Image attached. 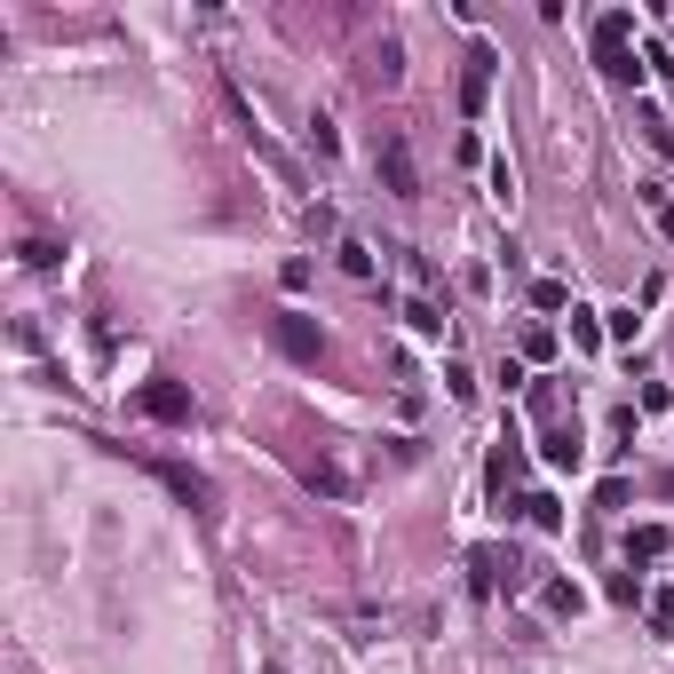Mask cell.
<instances>
[{
  "mask_svg": "<svg viewBox=\"0 0 674 674\" xmlns=\"http://www.w3.org/2000/svg\"><path fill=\"white\" fill-rule=\"evenodd\" d=\"M635 556H667V524H643L635 532Z\"/></svg>",
  "mask_w": 674,
  "mask_h": 674,
  "instance_id": "19",
  "label": "cell"
},
{
  "mask_svg": "<svg viewBox=\"0 0 674 674\" xmlns=\"http://www.w3.org/2000/svg\"><path fill=\"white\" fill-rule=\"evenodd\" d=\"M595 64L611 80H643V64H635V16L627 8H603L595 16Z\"/></svg>",
  "mask_w": 674,
  "mask_h": 674,
  "instance_id": "1",
  "label": "cell"
},
{
  "mask_svg": "<svg viewBox=\"0 0 674 674\" xmlns=\"http://www.w3.org/2000/svg\"><path fill=\"white\" fill-rule=\"evenodd\" d=\"M643 135H651V151H667V159H674V127L651 112V104H643Z\"/></svg>",
  "mask_w": 674,
  "mask_h": 674,
  "instance_id": "17",
  "label": "cell"
},
{
  "mask_svg": "<svg viewBox=\"0 0 674 674\" xmlns=\"http://www.w3.org/2000/svg\"><path fill=\"white\" fill-rule=\"evenodd\" d=\"M357 80H365V88H397V80H405V48H397V40H373Z\"/></svg>",
  "mask_w": 674,
  "mask_h": 674,
  "instance_id": "8",
  "label": "cell"
},
{
  "mask_svg": "<svg viewBox=\"0 0 674 674\" xmlns=\"http://www.w3.org/2000/svg\"><path fill=\"white\" fill-rule=\"evenodd\" d=\"M373 167H381L389 199H421V167H413V143H405V127H381V135H373Z\"/></svg>",
  "mask_w": 674,
  "mask_h": 674,
  "instance_id": "2",
  "label": "cell"
},
{
  "mask_svg": "<svg viewBox=\"0 0 674 674\" xmlns=\"http://www.w3.org/2000/svg\"><path fill=\"white\" fill-rule=\"evenodd\" d=\"M643 207H651V223H659V238L674 246V199L659 191V183H643Z\"/></svg>",
  "mask_w": 674,
  "mask_h": 674,
  "instance_id": "12",
  "label": "cell"
},
{
  "mask_svg": "<svg viewBox=\"0 0 674 674\" xmlns=\"http://www.w3.org/2000/svg\"><path fill=\"white\" fill-rule=\"evenodd\" d=\"M659 492H674V476H667V484H659Z\"/></svg>",
  "mask_w": 674,
  "mask_h": 674,
  "instance_id": "22",
  "label": "cell"
},
{
  "mask_svg": "<svg viewBox=\"0 0 674 674\" xmlns=\"http://www.w3.org/2000/svg\"><path fill=\"white\" fill-rule=\"evenodd\" d=\"M532 310H563V278H540V286H532Z\"/></svg>",
  "mask_w": 674,
  "mask_h": 674,
  "instance_id": "20",
  "label": "cell"
},
{
  "mask_svg": "<svg viewBox=\"0 0 674 674\" xmlns=\"http://www.w3.org/2000/svg\"><path fill=\"white\" fill-rule=\"evenodd\" d=\"M579 603H587V595H579L571 579H548V587H540V611H548V619H579Z\"/></svg>",
  "mask_w": 674,
  "mask_h": 674,
  "instance_id": "9",
  "label": "cell"
},
{
  "mask_svg": "<svg viewBox=\"0 0 674 674\" xmlns=\"http://www.w3.org/2000/svg\"><path fill=\"white\" fill-rule=\"evenodd\" d=\"M468 571H476V595H500V579L524 587V556H516V548H476Z\"/></svg>",
  "mask_w": 674,
  "mask_h": 674,
  "instance_id": "5",
  "label": "cell"
},
{
  "mask_svg": "<svg viewBox=\"0 0 674 674\" xmlns=\"http://www.w3.org/2000/svg\"><path fill=\"white\" fill-rule=\"evenodd\" d=\"M151 476H159L175 500H191V508H215V484H207L199 468H183V460H151Z\"/></svg>",
  "mask_w": 674,
  "mask_h": 674,
  "instance_id": "7",
  "label": "cell"
},
{
  "mask_svg": "<svg viewBox=\"0 0 674 674\" xmlns=\"http://www.w3.org/2000/svg\"><path fill=\"white\" fill-rule=\"evenodd\" d=\"M540 460H548V468H579V429H548V437H540Z\"/></svg>",
  "mask_w": 674,
  "mask_h": 674,
  "instance_id": "10",
  "label": "cell"
},
{
  "mask_svg": "<svg viewBox=\"0 0 674 674\" xmlns=\"http://www.w3.org/2000/svg\"><path fill=\"white\" fill-rule=\"evenodd\" d=\"M334 254H341V270H349V278H373V246H365V238H341Z\"/></svg>",
  "mask_w": 674,
  "mask_h": 674,
  "instance_id": "13",
  "label": "cell"
},
{
  "mask_svg": "<svg viewBox=\"0 0 674 674\" xmlns=\"http://www.w3.org/2000/svg\"><path fill=\"white\" fill-rule=\"evenodd\" d=\"M16 254H24V270H56V254H64V246H48V238H24Z\"/></svg>",
  "mask_w": 674,
  "mask_h": 674,
  "instance_id": "16",
  "label": "cell"
},
{
  "mask_svg": "<svg viewBox=\"0 0 674 674\" xmlns=\"http://www.w3.org/2000/svg\"><path fill=\"white\" fill-rule=\"evenodd\" d=\"M405 318H413V334H445V310H437V302H421V294L405 302Z\"/></svg>",
  "mask_w": 674,
  "mask_h": 674,
  "instance_id": "15",
  "label": "cell"
},
{
  "mask_svg": "<svg viewBox=\"0 0 674 674\" xmlns=\"http://www.w3.org/2000/svg\"><path fill=\"white\" fill-rule=\"evenodd\" d=\"M310 492H326V500H349L357 484H349V468H334V460H310Z\"/></svg>",
  "mask_w": 674,
  "mask_h": 674,
  "instance_id": "11",
  "label": "cell"
},
{
  "mask_svg": "<svg viewBox=\"0 0 674 674\" xmlns=\"http://www.w3.org/2000/svg\"><path fill=\"white\" fill-rule=\"evenodd\" d=\"M270 341H278L294 365H318V357H326V334H318V318H302V310H278V318H270Z\"/></svg>",
  "mask_w": 674,
  "mask_h": 674,
  "instance_id": "3",
  "label": "cell"
},
{
  "mask_svg": "<svg viewBox=\"0 0 674 674\" xmlns=\"http://www.w3.org/2000/svg\"><path fill=\"white\" fill-rule=\"evenodd\" d=\"M651 619H659V627H674V587H659V595H651Z\"/></svg>",
  "mask_w": 674,
  "mask_h": 674,
  "instance_id": "21",
  "label": "cell"
},
{
  "mask_svg": "<svg viewBox=\"0 0 674 674\" xmlns=\"http://www.w3.org/2000/svg\"><path fill=\"white\" fill-rule=\"evenodd\" d=\"M492 72H500V56L476 40V48H468V72H460V112L468 119H484V104H492Z\"/></svg>",
  "mask_w": 674,
  "mask_h": 674,
  "instance_id": "4",
  "label": "cell"
},
{
  "mask_svg": "<svg viewBox=\"0 0 674 674\" xmlns=\"http://www.w3.org/2000/svg\"><path fill=\"white\" fill-rule=\"evenodd\" d=\"M524 357H540V365H548V357H556V334H548V326H524Z\"/></svg>",
  "mask_w": 674,
  "mask_h": 674,
  "instance_id": "18",
  "label": "cell"
},
{
  "mask_svg": "<svg viewBox=\"0 0 674 674\" xmlns=\"http://www.w3.org/2000/svg\"><path fill=\"white\" fill-rule=\"evenodd\" d=\"M524 516H532L540 532H556V524H563V500H556V492H532V500H524Z\"/></svg>",
  "mask_w": 674,
  "mask_h": 674,
  "instance_id": "14",
  "label": "cell"
},
{
  "mask_svg": "<svg viewBox=\"0 0 674 674\" xmlns=\"http://www.w3.org/2000/svg\"><path fill=\"white\" fill-rule=\"evenodd\" d=\"M135 405H143L151 421H167V429H183V421H191V389H183V381H143V389H135Z\"/></svg>",
  "mask_w": 674,
  "mask_h": 674,
  "instance_id": "6",
  "label": "cell"
}]
</instances>
